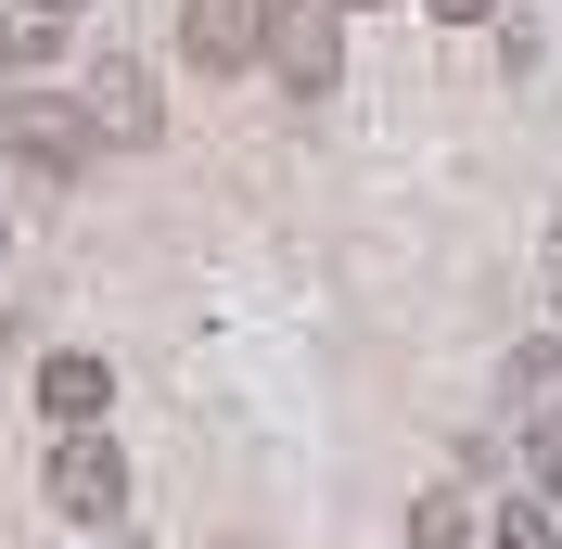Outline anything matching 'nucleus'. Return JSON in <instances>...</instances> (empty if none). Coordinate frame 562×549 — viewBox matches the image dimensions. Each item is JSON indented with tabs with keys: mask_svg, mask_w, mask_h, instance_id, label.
I'll return each mask as SVG.
<instances>
[{
	"mask_svg": "<svg viewBox=\"0 0 562 549\" xmlns=\"http://www.w3.org/2000/svg\"><path fill=\"white\" fill-rule=\"evenodd\" d=\"M269 13H281V0H192V13H179L192 77H244L256 52H269Z\"/></svg>",
	"mask_w": 562,
	"mask_h": 549,
	"instance_id": "nucleus-3",
	"label": "nucleus"
},
{
	"mask_svg": "<svg viewBox=\"0 0 562 549\" xmlns=\"http://www.w3.org/2000/svg\"><path fill=\"white\" fill-rule=\"evenodd\" d=\"M422 13H435V26H486L498 0H422Z\"/></svg>",
	"mask_w": 562,
	"mask_h": 549,
	"instance_id": "nucleus-9",
	"label": "nucleus"
},
{
	"mask_svg": "<svg viewBox=\"0 0 562 549\" xmlns=\"http://www.w3.org/2000/svg\"><path fill=\"white\" fill-rule=\"evenodd\" d=\"M52 13H90V0H52Z\"/></svg>",
	"mask_w": 562,
	"mask_h": 549,
	"instance_id": "nucleus-11",
	"label": "nucleus"
},
{
	"mask_svg": "<svg viewBox=\"0 0 562 549\" xmlns=\"http://www.w3.org/2000/svg\"><path fill=\"white\" fill-rule=\"evenodd\" d=\"M115 498H128V460H115L90 422H65V447H52V512L77 524H115Z\"/></svg>",
	"mask_w": 562,
	"mask_h": 549,
	"instance_id": "nucleus-4",
	"label": "nucleus"
},
{
	"mask_svg": "<svg viewBox=\"0 0 562 549\" xmlns=\"http://www.w3.org/2000/svg\"><path fill=\"white\" fill-rule=\"evenodd\" d=\"M103 396H115V371L90 358V345H65V358H38V410H52V422H103Z\"/></svg>",
	"mask_w": 562,
	"mask_h": 549,
	"instance_id": "nucleus-6",
	"label": "nucleus"
},
{
	"mask_svg": "<svg viewBox=\"0 0 562 549\" xmlns=\"http://www.w3.org/2000/svg\"><path fill=\"white\" fill-rule=\"evenodd\" d=\"M409 549H486V537H473V498H460V485H435V498L409 512Z\"/></svg>",
	"mask_w": 562,
	"mask_h": 549,
	"instance_id": "nucleus-8",
	"label": "nucleus"
},
{
	"mask_svg": "<svg viewBox=\"0 0 562 549\" xmlns=\"http://www.w3.org/2000/svg\"><path fill=\"white\" fill-rule=\"evenodd\" d=\"M269 65H281V90H333L346 77V0H281L269 13Z\"/></svg>",
	"mask_w": 562,
	"mask_h": 549,
	"instance_id": "nucleus-2",
	"label": "nucleus"
},
{
	"mask_svg": "<svg viewBox=\"0 0 562 549\" xmlns=\"http://www.w3.org/2000/svg\"><path fill=\"white\" fill-rule=\"evenodd\" d=\"M550 307H562V205H550Z\"/></svg>",
	"mask_w": 562,
	"mask_h": 549,
	"instance_id": "nucleus-10",
	"label": "nucleus"
},
{
	"mask_svg": "<svg viewBox=\"0 0 562 549\" xmlns=\"http://www.w3.org/2000/svg\"><path fill=\"white\" fill-rule=\"evenodd\" d=\"M90 115H103V141H154V128H167V103H154V77H140L128 52H103V77H90Z\"/></svg>",
	"mask_w": 562,
	"mask_h": 549,
	"instance_id": "nucleus-5",
	"label": "nucleus"
},
{
	"mask_svg": "<svg viewBox=\"0 0 562 549\" xmlns=\"http://www.w3.org/2000/svg\"><path fill=\"white\" fill-rule=\"evenodd\" d=\"M346 13H371V0H346Z\"/></svg>",
	"mask_w": 562,
	"mask_h": 549,
	"instance_id": "nucleus-12",
	"label": "nucleus"
},
{
	"mask_svg": "<svg viewBox=\"0 0 562 549\" xmlns=\"http://www.w3.org/2000/svg\"><path fill=\"white\" fill-rule=\"evenodd\" d=\"M52 52H65V13L52 0H0V77H38Z\"/></svg>",
	"mask_w": 562,
	"mask_h": 549,
	"instance_id": "nucleus-7",
	"label": "nucleus"
},
{
	"mask_svg": "<svg viewBox=\"0 0 562 549\" xmlns=\"http://www.w3.org/2000/svg\"><path fill=\"white\" fill-rule=\"evenodd\" d=\"M0 141H13V167H38V179H90L103 167V115L65 103V90H13V103H0Z\"/></svg>",
	"mask_w": 562,
	"mask_h": 549,
	"instance_id": "nucleus-1",
	"label": "nucleus"
}]
</instances>
